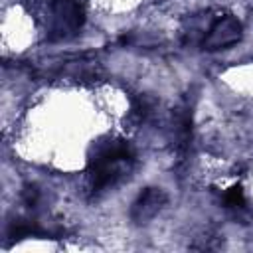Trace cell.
Returning a JSON list of instances; mask_svg holds the SVG:
<instances>
[{
	"mask_svg": "<svg viewBox=\"0 0 253 253\" xmlns=\"http://www.w3.org/2000/svg\"><path fill=\"white\" fill-rule=\"evenodd\" d=\"M134 152L125 140H111L97 146L95 154L89 158V176L93 192H103L115 186L132 166Z\"/></svg>",
	"mask_w": 253,
	"mask_h": 253,
	"instance_id": "obj_1",
	"label": "cell"
},
{
	"mask_svg": "<svg viewBox=\"0 0 253 253\" xmlns=\"http://www.w3.org/2000/svg\"><path fill=\"white\" fill-rule=\"evenodd\" d=\"M241 38H243V26L235 16L231 14L217 16L202 38V49L206 51L227 49L235 45Z\"/></svg>",
	"mask_w": 253,
	"mask_h": 253,
	"instance_id": "obj_2",
	"label": "cell"
},
{
	"mask_svg": "<svg viewBox=\"0 0 253 253\" xmlns=\"http://www.w3.org/2000/svg\"><path fill=\"white\" fill-rule=\"evenodd\" d=\"M166 204V194L160 188H144L138 198L132 202L130 217L134 223H146L150 221Z\"/></svg>",
	"mask_w": 253,
	"mask_h": 253,
	"instance_id": "obj_3",
	"label": "cell"
},
{
	"mask_svg": "<svg viewBox=\"0 0 253 253\" xmlns=\"http://www.w3.org/2000/svg\"><path fill=\"white\" fill-rule=\"evenodd\" d=\"M53 12H55V18H57L59 26L65 28V30L77 32L83 26L85 14H83L81 4L75 2V0H55L53 2Z\"/></svg>",
	"mask_w": 253,
	"mask_h": 253,
	"instance_id": "obj_4",
	"label": "cell"
},
{
	"mask_svg": "<svg viewBox=\"0 0 253 253\" xmlns=\"http://www.w3.org/2000/svg\"><path fill=\"white\" fill-rule=\"evenodd\" d=\"M43 231L36 225V223H30L26 219H14L8 227V237L10 239H22V237H30V235H42Z\"/></svg>",
	"mask_w": 253,
	"mask_h": 253,
	"instance_id": "obj_5",
	"label": "cell"
},
{
	"mask_svg": "<svg viewBox=\"0 0 253 253\" xmlns=\"http://www.w3.org/2000/svg\"><path fill=\"white\" fill-rule=\"evenodd\" d=\"M225 204L227 206H237V208H241L243 204H245V196H243V190H241V186H231L227 192H225Z\"/></svg>",
	"mask_w": 253,
	"mask_h": 253,
	"instance_id": "obj_6",
	"label": "cell"
},
{
	"mask_svg": "<svg viewBox=\"0 0 253 253\" xmlns=\"http://www.w3.org/2000/svg\"><path fill=\"white\" fill-rule=\"evenodd\" d=\"M24 200H26V204H28V206H34V204H36V200H38V190L28 186V188L24 190Z\"/></svg>",
	"mask_w": 253,
	"mask_h": 253,
	"instance_id": "obj_7",
	"label": "cell"
}]
</instances>
